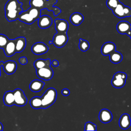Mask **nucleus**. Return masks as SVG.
Segmentation results:
<instances>
[{
    "instance_id": "obj_1",
    "label": "nucleus",
    "mask_w": 131,
    "mask_h": 131,
    "mask_svg": "<svg viewBox=\"0 0 131 131\" xmlns=\"http://www.w3.org/2000/svg\"><path fill=\"white\" fill-rule=\"evenodd\" d=\"M23 3L18 0H8L5 6V17L8 21L18 19L19 14L23 11Z\"/></svg>"
},
{
    "instance_id": "obj_2",
    "label": "nucleus",
    "mask_w": 131,
    "mask_h": 131,
    "mask_svg": "<svg viewBox=\"0 0 131 131\" xmlns=\"http://www.w3.org/2000/svg\"><path fill=\"white\" fill-rule=\"evenodd\" d=\"M57 0H30V6L37 8L40 10L46 9L49 11H53L54 16L58 15L61 12V9L57 7H54Z\"/></svg>"
},
{
    "instance_id": "obj_3",
    "label": "nucleus",
    "mask_w": 131,
    "mask_h": 131,
    "mask_svg": "<svg viewBox=\"0 0 131 131\" xmlns=\"http://www.w3.org/2000/svg\"><path fill=\"white\" fill-rule=\"evenodd\" d=\"M41 11L37 8L30 6L28 9L22 11L19 14L18 19L25 24H31L40 16Z\"/></svg>"
},
{
    "instance_id": "obj_4",
    "label": "nucleus",
    "mask_w": 131,
    "mask_h": 131,
    "mask_svg": "<svg viewBox=\"0 0 131 131\" xmlns=\"http://www.w3.org/2000/svg\"><path fill=\"white\" fill-rule=\"evenodd\" d=\"M57 91L53 88L48 89L41 97L42 101V108L45 109L52 105L56 101Z\"/></svg>"
},
{
    "instance_id": "obj_5",
    "label": "nucleus",
    "mask_w": 131,
    "mask_h": 131,
    "mask_svg": "<svg viewBox=\"0 0 131 131\" xmlns=\"http://www.w3.org/2000/svg\"><path fill=\"white\" fill-rule=\"evenodd\" d=\"M112 12L116 16L120 18L131 16V8L125 6L121 2H120Z\"/></svg>"
},
{
    "instance_id": "obj_6",
    "label": "nucleus",
    "mask_w": 131,
    "mask_h": 131,
    "mask_svg": "<svg viewBox=\"0 0 131 131\" xmlns=\"http://www.w3.org/2000/svg\"><path fill=\"white\" fill-rule=\"evenodd\" d=\"M127 79V74L122 72H117L113 76L111 80L112 86L115 88H121L125 85Z\"/></svg>"
},
{
    "instance_id": "obj_7",
    "label": "nucleus",
    "mask_w": 131,
    "mask_h": 131,
    "mask_svg": "<svg viewBox=\"0 0 131 131\" xmlns=\"http://www.w3.org/2000/svg\"><path fill=\"white\" fill-rule=\"evenodd\" d=\"M68 39L67 33L57 32L53 36L52 43L57 48H62L66 45Z\"/></svg>"
},
{
    "instance_id": "obj_8",
    "label": "nucleus",
    "mask_w": 131,
    "mask_h": 131,
    "mask_svg": "<svg viewBox=\"0 0 131 131\" xmlns=\"http://www.w3.org/2000/svg\"><path fill=\"white\" fill-rule=\"evenodd\" d=\"M14 105L18 106H23L26 104L27 98L23 90L20 89H16L14 91Z\"/></svg>"
},
{
    "instance_id": "obj_9",
    "label": "nucleus",
    "mask_w": 131,
    "mask_h": 131,
    "mask_svg": "<svg viewBox=\"0 0 131 131\" xmlns=\"http://www.w3.org/2000/svg\"><path fill=\"white\" fill-rule=\"evenodd\" d=\"M36 73L39 78L49 80L53 77L54 72L50 66L36 70Z\"/></svg>"
},
{
    "instance_id": "obj_10",
    "label": "nucleus",
    "mask_w": 131,
    "mask_h": 131,
    "mask_svg": "<svg viewBox=\"0 0 131 131\" xmlns=\"http://www.w3.org/2000/svg\"><path fill=\"white\" fill-rule=\"evenodd\" d=\"M49 50L48 47L43 42H37L31 47V51L35 55L43 54Z\"/></svg>"
},
{
    "instance_id": "obj_11",
    "label": "nucleus",
    "mask_w": 131,
    "mask_h": 131,
    "mask_svg": "<svg viewBox=\"0 0 131 131\" xmlns=\"http://www.w3.org/2000/svg\"><path fill=\"white\" fill-rule=\"evenodd\" d=\"M55 28L57 32L67 33L69 29V24L64 19L57 18L54 20Z\"/></svg>"
},
{
    "instance_id": "obj_12",
    "label": "nucleus",
    "mask_w": 131,
    "mask_h": 131,
    "mask_svg": "<svg viewBox=\"0 0 131 131\" xmlns=\"http://www.w3.org/2000/svg\"><path fill=\"white\" fill-rule=\"evenodd\" d=\"M116 29L120 34L127 35L131 31V25L127 21H121L117 24Z\"/></svg>"
},
{
    "instance_id": "obj_13",
    "label": "nucleus",
    "mask_w": 131,
    "mask_h": 131,
    "mask_svg": "<svg viewBox=\"0 0 131 131\" xmlns=\"http://www.w3.org/2000/svg\"><path fill=\"white\" fill-rule=\"evenodd\" d=\"M52 22L53 20L51 17L47 15H40L38 19V27L42 29L50 27L51 26Z\"/></svg>"
},
{
    "instance_id": "obj_14",
    "label": "nucleus",
    "mask_w": 131,
    "mask_h": 131,
    "mask_svg": "<svg viewBox=\"0 0 131 131\" xmlns=\"http://www.w3.org/2000/svg\"><path fill=\"white\" fill-rule=\"evenodd\" d=\"M3 68L7 74H13L17 69V63L13 60H7L4 62Z\"/></svg>"
},
{
    "instance_id": "obj_15",
    "label": "nucleus",
    "mask_w": 131,
    "mask_h": 131,
    "mask_svg": "<svg viewBox=\"0 0 131 131\" xmlns=\"http://www.w3.org/2000/svg\"><path fill=\"white\" fill-rule=\"evenodd\" d=\"M113 119V115L111 112L106 108L102 109L99 113V119L103 123L110 122Z\"/></svg>"
},
{
    "instance_id": "obj_16",
    "label": "nucleus",
    "mask_w": 131,
    "mask_h": 131,
    "mask_svg": "<svg viewBox=\"0 0 131 131\" xmlns=\"http://www.w3.org/2000/svg\"><path fill=\"white\" fill-rule=\"evenodd\" d=\"M3 50L6 56L10 57L14 55L16 53L14 39H9Z\"/></svg>"
},
{
    "instance_id": "obj_17",
    "label": "nucleus",
    "mask_w": 131,
    "mask_h": 131,
    "mask_svg": "<svg viewBox=\"0 0 131 131\" xmlns=\"http://www.w3.org/2000/svg\"><path fill=\"white\" fill-rule=\"evenodd\" d=\"M116 46L113 42L108 41L104 43L101 49V52L103 55L107 56L116 51Z\"/></svg>"
},
{
    "instance_id": "obj_18",
    "label": "nucleus",
    "mask_w": 131,
    "mask_h": 131,
    "mask_svg": "<svg viewBox=\"0 0 131 131\" xmlns=\"http://www.w3.org/2000/svg\"><path fill=\"white\" fill-rule=\"evenodd\" d=\"M119 125L120 127L123 129H126L130 127L131 120L128 114L125 113L121 116L119 120Z\"/></svg>"
},
{
    "instance_id": "obj_19",
    "label": "nucleus",
    "mask_w": 131,
    "mask_h": 131,
    "mask_svg": "<svg viewBox=\"0 0 131 131\" xmlns=\"http://www.w3.org/2000/svg\"><path fill=\"white\" fill-rule=\"evenodd\" d=\"M3 102L7 106H11L14 105V92L8 91L5 92L3 96Z\"/></svg>"
},
{
    "instance_id": "obj_20",
    "label": "nucleus",
    "mask_w": 131,
    "mask_h": 131,
    "mask_svg": "<svg viewBox=\"0 0 131 131\" xmlns=\"http://www.w3.org/2000/svg\"><path fill=\"white\" fill-rule=\"evenodd\" d=\"M16 53L22 52L26 46V39L24 37H19L14 39Z\"/></svg>"
},
{
    "instance_id": "obj_21",
    "label": "nucleus",
    "mask_w": 131,
    "mask_h": 131,
    "mask_svg": "<svg viewBox=\"0 0 131 131\" xmlns=\"http://www.w3.org/2000/svg\"><path fill=\"white\" fill-rule=\"evenodd\" d=\"M45 83L43 81L38 79H35L31 82L29 85V88L32 92H38L42 89Z\"/></svg>"
},
{
    "instance_id": "obj_22",
    "label": "nucleus",
    "mask_w": 131,
    "mask_h": 131,
    "mask_svg": "<svg viewBox=\"0 0 131 131\" xmlns=\"http://www.w3.org/2000/svg\"><path fill=\"white\" fill-rule=\"evenodd\" d=\"M84 19V17L82 14L79 12H75L72 14L70 17L71 23L74 26H79Z\"/></svg>"
},
{
    "instance_id": "obj_23",
    "label": "nucleus",
    "mask_w": 131,
    "mask_h": 131,
    "mask_svg": "<svg viewBox=\"0 0 131 131\" xmlns=\"http://www.w3.org/2000/svg\"><path fill=\"white\" fill-rule=\"evenodd\" d=\"M51 61L50 59H38L34 61V66L36 70H37L47 67H50L51 64Z\"/></svg>"
},
{
    "instance_id": "obj_24",
    "label": "nucleus",
    "mask_w": 131,
    "mask_h": 131,
    "mask_svg": "<svg viewBox=\"0 0 131 131\" xmlns=\"http://www.w3.org/2000/svg\"><path fill=\"white\" fill-rule=\"evenodd\" d=\"M110 56V61L113 63H118L120 62L122 59L123 56L121 53H120L119 52L115 51L113 53H112Z\"/></svg>"
},
{
    "instance_id": "obj_25",
    "label": "nucleus",
    "mask_w": 131,
    "mask_h": 131,
    "mask_svg": "<svg viewBox=\"0 0 131 131\" xmlns=\"http://www.w3.org/2000/svg\"><path fill=\"white\" fill-rule=\"evenodd\" d=\"M31 106L34 109L42 108V101L40 97L35 96L33 97L30 101Z\"/></svg>"
},
{
    "instance_id": "obj_26",
    "label": "nucleus",
    "mask_w": 131,
    "mask_h": 131,
    "mask_svg": "<svg viewBox=\"0 0 131 131\" xmlns=\"http://www.w3.org/2000/svg\"><path fill=\"white\" fill-rule=\"evenodd\" d=\"M79 49L83 52H85L88 50L90 48V43L89 42L84 39L82 38L79 39Z\"/></svg>"
},
{
    "instance_id": "obj_27",
    "label": "nucleus",
    "mask_w": 131,
    "mask_h": 131,
    "mask_svg": "<svg viewBox=\"0 0 131 131\" xmlns=\"http://www.w3.org/2000/svg\"><path fill=\"white\" fill-rule=\"evenodd\" d=\"M120 2L119 0H107L106 4L109 9L113 10L117 7Z\"/></svg>"
},
{
    "instance_id": "obj_28",
    "label": "nucleus",
    "mask_w": 131,
    "mask_h": 131,
    "mask_svg": "<svg viewBox=\"0 0 131 131\" xmlns=\"http://www.w3.org/2000/svg\"><path fill=\"white\" fill-rule=\"evenodd\" d=\"M9 40L8 37L3 34H0V48L4 49Z\"/></svg>"
},
{
    "instance_id": "obj_29",
    "label": "nucleus",
    "mask_w": 131,
    "mask_h": 131,
    "mask_svg": "<svg viewBox=\"0 0 131 131\" xmlns=\"http://www.w3.org/2000/svg\"><path fill=\"white\" fill-rule=\"evenodd\" d=\"M84 130L94 131L97 130V125L91 122H87L85 123L84 125Z\"/></svg>"
},
{
    "instance_id": "obj_30",
    "label": "nucleus",
    "mask_w": 131,
    "mask_h": 131,
    "mask_svg": "<svg viewBox=\"0 0 131 131\" xmlns=\"http://www.w3.org/2000/svg\"><path fill=\"white\" fill-rule=\"evenodd\" d=\"M18 61H19V62L22 65L26 64L28 62V60H27V58L24 56L20 57L18 59Z\"/></svg>"
},
{
    "instance_id": "obj_31",
    "label": "nucleus",
    "mask_w": 131,
    "mask_h": 131,
    "mask_svg": "<svg viewBox=\"0 0 131 131\" xmlns=\"http://www.w3.org/2000/svg\"><path fill=\"white\" fill-rule=\"evenodd\" d=\"M70 93V90L68 89H63L61 91V94L62 95L64 96H68L69 95Z\"/></svg>"
},
{
    "instance_id": "obj_32",
    "label": "nucleus",
    "mask_w": 131,
    "mask_h": 131,
    "mask_svg": "<svg viewBox=\"0 0 131 131\" xmlns=\"http://www.w3.org/2000/svg\"><path fill=\"white\" fill-rule=\"evenodd\" d=\"M51 63L54 67H58L59 66V62L57 60H53V61H51Z\"/></svg>"
},
{
    "instance_id": "obj_33",
    "label": "nucleus",
    "mask_w": 131,
    "mask_h": 131,
    "mask_svg": "<svg viewBox=\"0 0 131 131\" xmlns=\"http://www.w3.org/2000/svg\"><path fill=\"white\" fill-rule=\"evenodd\" d=\"M4 63V62L3 61H0V77H1V67H3V64Z\"/></svg>"
},
{
    "instance_id": "obj_34",
    "label": "nucleus",
    "mask_w": 131,
    "mask_h": 131,
    "mask_svg": "<svg viewBox=\"0 0 131 131\" xmlns=\"http://www.w3.org/2000/svg\"><path fill=\"white\" fill-rule=\"evenodd\" d=\"M3 130V125L1 122H0V130Z\"/></svg>"
},
{
    "instance_id": "obj_35",
    "label": "nucleus",
    "mask_w": 131,
    "mask_h": 131,
    "mask_svg": "<svg viewBox=\"0 0 131 131\" xmlns=\"http://www.w3.org/2000/svg\"><path fill=\"white\" fill-rule=\"evenodd\" d=\"M127 35H128V36H129V37H130V39H131V31L128 33V34H127Z\"/></svg>"
},
{
    "instance_id": "obj_36",
    "label": "nucleus",
    "mask_w": 131,
    "mask_h": 131,
    "mask_svg": "<svg viewBox=\"0 0 131 131\" xmlns=\"http://www.w3.org/2000/svg\"><path fill=\"white\" fill-rule=\"evenodd\" d=\"M49 44H52V43H52V41H50L49 42Z\"/></svg>"
}]
</instances>
